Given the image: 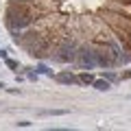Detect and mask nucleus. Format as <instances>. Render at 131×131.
I'll list each match as a JSON object with an SVG mask.
<instances>
[{"instance_id":"7ed1b4c3","label":"nucleus","mask_w":131,"mask_h":131,"mask_svg":"<svg viewBox=\"0 0 131 131\" xmlns=\"http://www.w3.org/2000/svg\"><path fill=\"white\" fill-rule=\"evenodd\" d=\"M79 81H83V83H94V79H92L90 74H81V79H79Z\"/></svg>"},{"instance_id":"f03ea898","label":"nucleus","mask_w":131,"mask_h":131,"mask_svg":"<svg viewBox=\"0 0 131 131\" xmlns=\"http://www.w3.org/2000/svg\"><path fill=\"white\" fill-rule=\"evenodd\" d=\"M59 81H63V83H77V79H74V77H68V74L59 77Z\"/></svg>"},{"instance_id":"f257e3e1","label":"nucleus","mask_w":131,"mask_h":131,"mask_svg":"<svg viewBox=\"0 0 131 131\" xmlns=\"http://www.w3.org/2000/svg\"><path fill=\"white\" fill-rule=\"evenodd\" d=\"M94 85H96V90H109L107 81H94Z\"/></svg>"}]
</instances>
